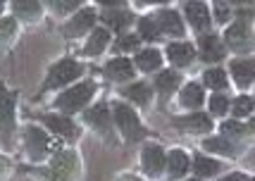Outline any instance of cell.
I'll use <instances>...</instances> for the list:
<instances>
[{
	"mask_svg": "<svg viewBox=\"0 0 255 181\" xmlns=\"http://www.w3.org/2000/svg\"><path fill=\"white\" fill-rule=\"evenodd\" d=\"M136 45H138V36H122L117 41V48L122 50H136Z\"/></svg>",
	"mask_w": 255,
	"mask_h": 181,
	"instance_id": "obj_33",
	"label": "cell"
},
{
	"mask_svg": "<svg viewBox=\"0 0 255 181\" xmlns=\"http://www.w3.org/2000/svg\"><path fill=\"white\" fill-rule=\"evenodd\" d=\"M217 170H220V165H217L215 160H210V158L198 155V158L193 160V172H196L198 177H212Z\"/></svg>",
	"mask_w": 255,
	"mask_h": 181,
	"instance_id": "obj_25",
	"label": "cell"
},
{
	"mask_svg": "<svg viewBox=\"0 0 255 181\" xmlns=\"http://www.w3.org/2000/svg\"><path fill=\"white\" fill-rule=\"evenodd\" d=\"M86 122H89L91 126H96V129L108 131L110 119H108V110H105V105H96L93 110H89V112H86Z\"/></svg>",
	"mask_w": 255,
	"mask_h": 181,
	"instance_id": "obj_22",
	"label": "cell"
},
{
	"mask_svg": "<svg viewBox=\"0 0 255 181\" xmlns=\"http://www.w3.org/2000/svg\"><path fill=\"white\" fill-rule=\"evenodd\" d=\"M53 170H55L60 177H67L69 172L74 170V153H69V150H65V153H57L55 162H53Z\"/></svg>",
	"mask_w": 255,
	"mask_h": 181,
	"instance_id": "obj_24",
	"label": "cell"
},
{
	"mask_svg": "<svg viewBox=\"0 0 255 181\" xmlns=\"http://www.w3.org/2000/svg\"><path fill=\"white\" fill-rule=\"evenodd\" d=\"M232 77L241 89L251 86V81H255V62L253 60H236V62H232Z\"/></svg>",
	"mask_w": 255,
	"mask_h": 181,
	"instance_id": "obj_6",
	"label": "cell"
},
{
	"mask_svg": "<svg viewBox=\"0 0 255 181\" xmlns=\"http://www.w3.org/2000/svg\"><path fill=\"white\" fill-rule=\"evenodd\" d=\"M167 55H169V60H172L174 65L186 67L191 60H193V45H189V43H172L169 48H167Z\"/></svg>",
	"mask_w": 255,
	"mask_h": 181,
	"instance_id": "obj_13",
	"label": "cell"
},
{
	"mask_svg": "<svg viewBox=\"0 0 255 181\" xmlns=\"http://www.w3.org/2000/svg\"><path fill=\"white\" fill-rule=\"evenodd\" d=\"M105 72H108V77H110V79L124 81V79H131L133 77V65L127 60V57H115V60L108 62Z\"/></svg>",
	"mask_w": 255,
	"mask_h": 181,
	"instance_id": "obj_10",
	"label": "cell"
},
{
	"mask_svg": "<svg viewBox=\"0 0 255 181\" xmlns=\"http://www.w3.org/2000/svg\"><path fill=\"white\" fill-rule=\"evenodd\" d=\"M253 107H255V100H251L248 95H241V98L234 100L232 112H234V117H246V114L253 112Z\"/></svg>",
	"mask_w": 255,
	"mask_h": 181,
	"instance_id": "obj_28",
	"label": "cell"
},
{
	"mask_svg": "<svg viewBox=\"0 0 255 181\" xmlns=\"http://www.w3.org/2000/svg\"><path fill=\"white\" fill-rule=\"evenodd\" d=\"M93 24H96V12L93 10H81L72 22L67 24V34L79 36V34H84V31H89Z\"/></svg>",
	"mask_w": 255,
	"mask_h": 181,
	"instance_id": "obj_11",
	"label": "cell"
},
{
	"mask_svg": "<svg viewBox=\"0 0 255 181\" xmlns=\"http://www.w3.org/2000/svg\"><path fill=\"white\" fill-rule=\"evenodd\" d=\"M200 50H203V60L205 62H220L224 53H227L217 36H203L200 38Z\"/></svg>",
	"mask_w": 255,
	"mask_h": 181,
	"instance_id": "obj_7",
	"label": "cell"
},
{
	"mask_svg": "<svg viewBox=\"0 0 255 181\" xmlns=\"http://www.w3.org/2000/svg\"><path fill=\"white\" fill-rule=\"evenodd\" d=\"M124 95H127L129 100L138 102V105H145V102L150 100V86L143 84V81H136V84H131V86L124 89Z\"/></svg>",
	"mask_w": 255,
	"mask_h": 181,
	"instance_id": "obj_17",
	"label": "cell"
},
{
	"mask_svg": "<svg viewBox=\"0 0 255 181\" xmlns=\"http://www.w3.org/2000/svg\"><path fill=\"white\" fill-rule=\"evenodd\" d=\"M203 148L210 150V153H220V155H234V146L224 138H208L203 143Z\"/></svg>",
	"mask_w": 255,
	"mask_h": 181,
	"instance_id": "obj_26",
	"label": "cell"
},
{
	"mask_svg": "<svg viewBox=\"0 0 255 181\" xmlns=\"http://www.w3.org/2000/svg\"><path fill=\"white\" fill-rule=\"evenodd\" d=\"M43 122L55 134H60V136H65V138H72V136H77V126L72 124L67 117H60V114H45L43 117Z\"/></svg>",
	"mask_w": 255,
	"mask_h": 181,
	"instance_id": "obj_12",
	"label": "cell"
},
{
	"mask_svg": "<svg viewBox=\"0 0 255 181\" xmlns=\"http://www.w3.org/2000/svg\"><path fill=\"white\" fill-rule=\"evenodd\" d=\"M215 7H217V19H220V22H227V17H229V5H227V2H217Z\"/></svg>",
	"mask_w": 255,
	"mask_h": 181,
	"instance_id": "obj_35",
	"label": "cell"
},
{
	"mask_svg": "<svg viewBox=\"0 0 255 181\" xmlns=\"http://www.w3.org/2000/svg\"><path fill=\"white\" fill-rule=\"evenodd\" d=\"M103 22L108 24V26H112V29H124V26L131 24V14L120 10V7H112V10L103 12Z\"/></svg>",
	"mask_w": 255,
	"mask_h": 181,
	"instance_id": "obj_16",
	"label": "cell"
},
{
	"mask_svg": "<svg viewBox=\"0 0 255 181\" xmlns=\"http://www.w3.org/2000/svg\"><path fill=\"white\" fill-rule=\"evenodd\" d=\"M203 81H205L210 89H215V90H220V89L227 86V77H224L222 69H208V72L203 74Z\"/></svg>",
	"mask_w": 255,
	"mask_h": 181,
	"instance_id": "obj_27",
	"label": "cell"
},
{
	"mask_svg": "<svg viewBox=\"0 0 255 181\" xmlns=\"http://www.w3.org/2000/svg\"><path fill=\"white\" fill-rule=\"evenodd\" d=\"M12 29H14V22H12V19H5V22H2V36L7 38V36L12 34Z\"/></svg>",
	"mask_w": 255,
	"mask_h": 181,
	"instance_id": "obj_38",
	"label": "cell"
},
{
	"mask_svg": "<svg viewBox=\"0 0 255 181\" xmlns=\"http://www.w3.org/2000/svg\"><path fill=\"white\" fill-rule=\"evenodd\" d=\"M108 41H110V34H108L105 29H96V31L91 34L89 43H86V55H98V53H103V48L108 45Z\"/></svg>",
	"mask_w": 255,
	"mask_h": 181,
	"instance_id": "obj_21",
	"label": "cell"
},
{
	"mask_svg": "<svg viewBox=\"0 0 255 181\" xmlns=\"http://www.w3.org/2000/svg\"><path fill=\"white\" fill-rule=\"evenodd\" d=\"M246 131H255V119H251V124L246 126Z\"/></svg>",
	"mask_w": 255,
	"mask_h": 181,
	"instance_id": "obj_39",
	"label": "cell"
},
{
	"mask_svg": "<svg viewBox=\"0 0 255 181\" xmlns=\"http://www.w3.org/2000/svg\"><path fill=\"white\" fill-rule=\"evenodd\" d=\"M222 181H251V179H248L246 174H241V172H234V174H229V177Z\"/></svg>",
	"mask_w": 255,
	"mask_h": 181,
	"instance_id": "obj_37",
	"label": "cell"
},
{
	"mask_svg": "<svg viewBox=\"0 0 255 181\" xmlns=\"http://www.w3.org/2000/svg\"><path fill=\"white\" fill-rule=\"evenodd\" d=\"M26 146H29V153H31L33 158H41L45 150L57 148L55 143H53L41 129H36V126H29V129H26Z\"/></svg>",
	"mask_w": 255,
	"mask_h": 181,
	"instance_id": "obj_5",
	"label": "cell"
},
{
	"mask_svg": "<svg viewBox=\"0 0 255 181\" xmlns=\"http://www.w3.org/2000/svg\"><path fill=\"white\" fill-rule=\"evenodd\" d=\"M229 110V100L224 98V95H212L210 100V112L212 114H224Z\"/></svg>",
	"mask_w": 255,
	"mask_h": 181,
	"instance_id": "obj_32",
	"label": "cell"
},
{
	"mask_svg": "<svg viewBox=\"0 0 255 181\" xmlns=\"http://www.w3.org/2000/svg\"><path fill=\"white\" fill-rule=\"evenodd\" d=\"M157 24L162 26V31H167V34H172V36H181V34H184L181 19H179V14L174 10H162V12H160Z\"/></svg>",
	"mask_w": 255,
	"mask_h": 181,
	"instance_id": "obj_15",
	"label": "cell"
},
{
	"mask_svg": "<svg viewBox=\"0 0 255 181\" xmlns=\"http://www.w3.org/2000/svg\"><path fill=\"white\" fill-rule=\"evenodd\" d=\"M72 7H79V0H72V2H55V10L57 12H67Z\"/></svg>",
	"mask_w": 255,
	"mask_h": 181,
	"instance_id": "obj_36",
	"label": "cell"
},
{
	"mask_svg": "<svg viewBox=\"0 0 255 181\" xmlns=\"http://www.w3.org/2000/svg\"><path fill=\"white\" fill-rule=\"evenodd\" d=\"M200 102H203V89H200L198 84H189L186 89L181 90V105H186V107H198Z\"/></svg>",
	"mask_w": 255,
	"mask_h": 181,
	"instance_id": "obj_23",
	"label": "cell"
},
{
	"mask_svg": "<svg viewBox=\"0 0 255 181\" xmlns=\"http://www.w3.org/2000/svg\"><path fill=\"white\" fill-rule=\"evenodd\" d=\"M124 181H138V179H133V177H124Z\"/></svg>",
	"mask_w": 255,
	"mask_h": 181,
	"instance_id": "obj_40",
	"label": "cell"
},
{
	"mask_svg": "<svg viewBox=\"0 0 255 181\" xmlns=\"http://www.w3.org/2000/svg\"><path fill=\"white\" fill-rule=\"evenodd\" d=\"M14 12L22 17H36L41 12V2H14Z\"/></svg>",
	"mask_w": 255,
	"mask_h": 181,
	"instance_id": "obj_30",
	"label": "cell"
},
{
	"mask_svg": "<svg viewBox=\"0 0 255 181\" xmlns=\"http://www.w3.org/2000/svg\"><path fill=\"white\" fill-rule=\"evenodd\" d=\"M167 162H169V174H172L174 179L184 177V172L189 170V158H186V153H181V150H172Z\"/></svg>",
	"mask_w": 255,
	"mask_h": 181,
	"instance_id": "obj_18",
	"label": "cell"
},
{
	"mask_svg": "<svg viewBox=\"0 0 255 181\" xmlns=\"http://www.w3.org/2000/svg\"><path fill=\"white\" fill-rule=\"evenodd\" d=\"M79 74H81V65L79 62H74V60H60L55 67L50 69L45 86L48 89H57L62 84H69V81L79 79Z\"/></svg>",
	"mask_w": 255,
	"mask_h": 181,
	"instance_id": "obj_3",
	"label": "cell"
},
{
	"mask_svg": "<svg viewBox=\"0 0 255 181\" xmlns=\"http://www.w3.org/2000/svg\"><path fill=\"white\" fill-rule=\"evenodd\" d=\"M186 17L191 19V24L196 29H205L210 24V12H208V7L203 2H189L186 5Z\"/></svg>",
	"mask_w": 255,
	"mask_h": 181,
	"instance_id": "obj_14",
	"label": "cell"
},
{
	"mask_svg": "<svg viewBox=\"0 0 255 181\" xmlns=\"http://www.w3.org/2000/svg\"><path fill=\"white\" fill-rule=\"evenodd\" d=\"M227 43L232 45V50L236 53H246L253 48V34H251V26L246 22H236L227 29Z\"/></svg>",
	"mask_w": 255,
	"mask_h": 181,
	"instance_id": "obj_4",
	"label": "cell"
},
{
	"mask_svg": "<svg viewBox=\"0 0 255 181\" xmlns=\"http://www.w3.org/2000/svg\"><path fill=\"white\" fill-rule=\"evenodd\" d=\"M93 90H96V84H93V81H84V84H79L74 89L65 90V93L57 98V105H60L65 112H77L79 107H84V102H89V98L93 95Z\"/></svg>",
	"mask_w": 255,
	"mask_h": 181,
	"instance_id": "obj_1",
	"label": "cell"
},
{
	"mask_svg": "<svg viewBox=\"0 0 255 181\" xmlns=\"http://www.w3.org/2000/svg\"><path fill=\"white\" fill-rule=\"evenodd\" d=\"M115 122L117 126L122 129V134L129 138V141H136V138H141L143 136V129H141V122H138V117L133 112L129 105H115Z\"/></svg>",
	"mask_w": 255,
	"mask_h": 181,
	"instance_id": "obj_2",
	"label": "cell"
},
{
	"mask_svg": "<svg viewBox=\"0 0 255 181\" xmlns=\"http://www.w3.org/2000/svg\"><path fill=\"white\" fill-rule=\"evenodd\" d=\"M2 122H5V136H10L12 131V98L5 93L2 98Z\"/></svg>",
	"mask_w": 255,
	"mask_h": 181,
	"instance_id": "obj_31",
	"label": "cell"
},
{
	"mask_svg": "<svg viewBox=\"0 0 255 181\" xmlns=\"http://www.w3.org/2000/svg\"><path fill=\"white\" fill-rule=\"evenodd\" d=\"M165 153L160 150L157 146H148L143 150V170L148 172V174H160L162 172V167H165Z\"/></svg>",
	"mask_w": 255,
	"mask_h": 181,
	"instance_id": "obj_8",
	"label": "cell"
},
{
	"mask_svg": "<svg viewBox=\"0 0 255 181\" xmlns=\"http://www.w3.org/2000/svg\"><path fill=\"white\" fill-rule=\"evenodd\" d=\"M174 124L179 126V129H184V131H210V117L208 114H189V117H179V119H174Z\"/></svg>",
	"mask_w": 255,
	"mask_h": 181,
	"instance_id": "obj_9",
	"label": "cell"
},
{
	"mask_svg": "<svg viewBox=\"0 0 255 181\" xmlns=\"http://www.w3.org/2000/svg\"><path fill=\"white\" fill-rule=\"evenodd\" d=\"M160 62H162V55L157 53V50H141L138 55H136V65L138 69H143V72H153V69L160 67Z\"/></svg>",
	"mask_w": 255,
	"mask_h": 181,
	"instance_id": "obj_19",
	"label": "cell"
},
{
	"mask_svg": "<svg viewBox=\"0 0 255 181\" xmlns=\"http://www.w3.org/2000/svg\"><path fill=\"white\" fill-rule=\"evenodd\" d=\"M222 131H224V134L239 136V134H244L246 129H244L241 124H239V122H224V124H222Z\"/></svg>",
	"mask_w": 255,
	"mask_h": 181,
	"instance_id": "obj_34",
	"label": "cell"
},
{
	"mask_svg": "<svg viewBox=\"0 0 255 181\" xmlns=\"http://www.w3.org/2000/svg\"><path fill=\"white\" fill-rule=\"evenodd\" d=\"M179 74L177 72H174V69H169V72H160V74H157V79H155V89L160 90V93H172V90L177 89L179 86Z\"/></svg>",
	"mask_w": 255,
	"mask_h": 181,
	"instance_id": "obj_20",
	"label": "cell"
},
{
	"mask_svg": "<svg viewBox=\"0 0 255 181\" xmlns=\"http://www.w3.org/2000/svg\"><path fill=\"white\" fill-rule=\"evenodd\" d=\"M157 34H160V24H157L155 19H150V17L141 19V36H143V38L153 41V38H157Z\"/></svg>",
	"mask_w": 255,
	"mask_h": 181,
	"instance_id": "obj_29",
	"label": "cell"
}]
</instances>
